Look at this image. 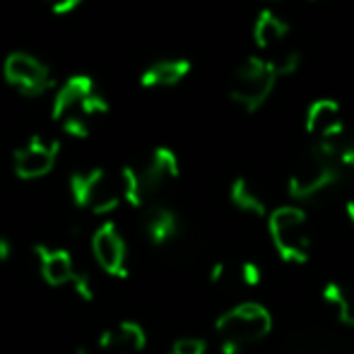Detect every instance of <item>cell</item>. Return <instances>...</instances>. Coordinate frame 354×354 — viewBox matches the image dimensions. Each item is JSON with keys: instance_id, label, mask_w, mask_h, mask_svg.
Listing matches in <instances>:
<instances>
[{"instance_id": "6da1fadb", "label": "cell", "mask_w": 354, "mask_h": 354, "mask_svg": "<svg viewBox=\"0 0 354 354\" xmlns=\"http://www.w3.org/2000/svg\"><path fill=\"white\" fill-rule=\"evenodd\" d=\"M71 196L75 205L94 214L111 212L118 205H142L133 167H121L116 171L84 169V171L73 174Z\"/></svg>"}, {"instance_id": "7a4b0ae2", "label": "cell", "mask_w": 354, "mask_h": 354, "mask_svg": "<svg viewBox=\"0 0 354 354\" xmlns=\"http://www.w3.org/2000/svg\"><path fill=\"white\" fill-rule=\"evenodd\" d=\"M53 118L68 136L84 138L94 116L109 111L104 92H99L89 75H71L53 94Z\"/></svg>"}, {"instance_id": "3957f363", "label": "cell", "mask_w": 354, "mask_h": 354, "mask_svg": "<svg viewBox=\"0 0 354 354\" xmlns=\"http://www.w3.org/2000/svg\"><path fill=\"white\" fill-rule=\"evenodd\" d=\"M272 330V316L263 304L243 301L224 311L214 323L222 354H239L258 345Z\"/></svg>"}, {"instance_id": "277c9868", "label": "cell", "mask_w": 354, "mask_h": 354, "mask_svg": "<svg viewBox=\"0 0 354 354\" xmlns=\"http://www.w3.org/2000/svg\"><path fill=\"white\" fill-rule=\"evenodd\" d=\"M342 176L345 174L335 164L330 149L323 142H316L292 167L287 178V191L294 201H313L321 193H326L328 188L340 183Z\"/></svg>"}, {"instance_id": "5b68a950", "label": "cell", "mask_w": 354, "mask_h": 354, "mask_svg": "<svg viewBox=\"0 0 354 354\" xmlns=\"http://www.w3.org/2000/svg\"><path fill=\"white\" fill-rule=\"evenodd\" d=\"M268 232H270V241L282 261L294 263V266L308 261L311 227H308V217L301 207L282 205L268 212Z\"/></svg>"}, {"instance_id": "8992f818", "label": "cell", "mask_w": 354, "mask_h": 354, "mask_svg": "<svg viewBox=\"0 0 354 354\" xmlns=\"http://www.w3.org/2000/svg\"><path fill=\"white\" fill-rule=\"evenodd\" d=\"M275 84L277 75L272 71L270 61L263 56H251L241 66H236V71L232 73L229 99L246 113H256L270 99Z\"/></svg>"}, {"instance_id": "52a82bcc", "label": "cell", "mask_w": 354, "mask_h": 354, "mask_svg": "<svg viewBox=\"0 0 354 354\" xmlns=\"http://www.w3.org/2000/svg\"><path fill=\"white\" fill-rule=\"evenodd\" d=\"M3 75L10 87L17 89L22 97H41L48 89L56 87L51 68H48L41 58L32 56V53H24V51H15L5 58Z\"/></svg>"}, {"instance_id": "ba28073f", "label": "cell", "mask_w": 354, "mask_h": 354, "mask_svg": "<svg viewBox=\"0 0 354 354\" xmlns=\"http://www.w3.org/2000/svg\"><path fill=\"white\" fill-rule=\"evenodd\" d=\"M133 171L142 203H147L178 178V157L169 147H154L138 167H133Z\"/></svg>"}, {"instance_id": "9c48e42d", "label": "cell", "mask_w": 354, "mask_h": 354, "mask_svg": "<svg viewBox=\"0 0 354 354\" xmlns=\"http://www.w3.org/2000/svg\"><path fill=\"white\" fill-rule=\"evenodd\" d=\"M58 152H61V142L56 138L29 136L27 140L15 149V157H12L15 174L19 178H27V181L46 176L56 167Z\"/></svg>"}, {"instance_id": "30bf717a", "label": "cell", "mask_w": 354, "mask_h": 354, "mask_svg": "<svg viewBox=\"0 0 354 354\" xmlns=\"http://www.w3.org/2000/svg\"><path fill=\"white\" fill-rule=\"evenodd\" d=\"M39 270H41L44 280L53 284V287H73L75 294H80V297H92L89 277L75 268L71 253L63 251V248H39Z\"/></svg>"}, {"instance_id": "8fae6325", "label": "cell", "mask_w": 354, "mask_h": 354, "mask_svg": "<svg viewBox=\"0 0 354 354\" xmlns=\"http://www.w3.org/2000/svg\"><path fill=\"white\" fill-rule=\"evenodd\" d=\"M304 128L316 142H330L337 140L345 128V118H342V106L335 99H316L308 104L306 116H304Z\"/></svg>"}, {"instance_id": "7c38bea8", "label": "cell", "mask_w": 354, "mask_h": 354, "mask_svg": "<svg viewBox=\"0 0 354 354\" xmlns=\"http://www.w3.org/2000/svg\"><path fill=\"white\" fill-rule=\"evenodd\" d=\"M145 347V333L138 323L123 321L94 337L80 354H138Z\"/></svg>"}, {"instance_id": "4fadbf2b", "label": "cell", "mask_w": 354, "mask_h": 354, "mask_svg": "<svg viewBox=\"0 0 354 354\" xmlns=\"http://www.w3.org/2000/svg\"><path fill=\"white\" fill-rule=\"evenodd\" d=\"M92 253L99 266H102V270H106L109 275H123V272H126L128 248H126V241H123L121 232L116 229V224L106 222L94 232Z\"/></svg>"}, {"instance_id": "5bb4252c", "label": "cell", "mask_w": 354, "mask_h": 354, "mask_svg": "<svg viewBox=\"0 0 354 354\" xmlns=\"http://www.w3.org/2000/svg\"><path fill=\"white\" fill-rule=\"evenodd\" d=\"M142 232L154 246H167L181 236V219L171 207L152 203L142 214Z\"/></svg>"}, {"instance_id": "9a60e30c", "label": "cell", "mask_w": 354, "mask_h": 354, "mask_svg": "<svg viewBox=\"0 0 354 354\" xmlns=\"http://www.w3.org/2000/svg\"><path fill=\"white\" fill-rule=\"evenodd\" d=\"M188 73H191L188 58H159L140 73V84L145 89H171L181 84Z\"/></svg>"}, {"instance_id": "2e32d148", "label": "cell", "mask_w": 354, "mask_h": 354, "mask_svg": "<svg viewBox=\"0 0 354 354\" xmlns=\"http://www.w3.org/2000/svg\"><path fill=\"white\" fill-rule=\"evenodd\" d=\"M289 39V22L282 17H277L272 10H263L256 17L253 24V41H256L258 51L263 53H277L287 46Z\"/></svg>"}, {"instance_id": "e0dca14e", "label": "cell", "mask_w": 354, "mask_h": 354, "mask_svg": "<svg viewBox=\"0 0 354 354\" xmlns=\"http://www.w3.org/2000/svg\"><path fill=\"white\" fill-rule=\"evenodd\" d=\"M229 201L243 214H253V217H268V203L263 198V193L253 186L248 178L239 176L229 186Z\"/></svg>"}, {"instance_id": "ac0fdd59", "label": "cell", "mask_w": 354, "mask_h": 354, "mask_svg": "<svg viewBox=\"0 0 354 354\" xmlns=\"http://www.w3.org/2000/svg\"><path fill=\"white\" fill-rule=\"evenodd\" d=\"M323 299L335 308L345 326H354V280L328 282L323 287Z\"/></svg>"}, {"instance_id": "d6986e66", "label": "cell", "mask_w": 354, "mask_h": 354, "mask_svg": "<svg viewBox=\"0 0 354 354\" xmlns=\"http://www.w3.org/2000/svg\"><path fill=\"white\" fill-rule=\"evenodd\" d=\"M268 61H270L272 71H275L277 80H280V77H292V75L301 68L304 58H301V51H297V48H292V46H284L282 51L268 56Z\"/></svg>"}, {"instance_id": "ffe728a7", "label": "cell", "mask_w": 354, "mask_h": 354, "mask_svg": "<svg viewBox=\"0 0 354 354\" xmlns=\"http://www.w3.org/2000/svg\"><path fill=\"white\" fill-rule=\"evenodd\" d=\"M207 345L201 337H178L171 345L169 354H205Z\"/></svg>"}, {"instance_id": "44dd1931", "label": "cell", "mask_w": 354, "mask_h": 354, "mask_svg": "<svg viewBox=\"0 0 354 354\" xmlns=\"http://www.w3.org/2000/svg\"><path fill=\"white\" fill-rule=\"evenodd\" d=\"M239 282H241L243 287H258V284L263 282L261 266H258V263H253V261L241 263V268H239Z\"/></svg>"}, {"instance_id": "7402d4cb", "label": "cell", "mask_w": 354, "mask_h": 354, "mask_svg": "<svg viewBox=\"0 0 354 354\" xmlns=\"http://www.w3.org/2000/svg\"><path fill=\"white\" fill-rule=\"evenodd\" d=\"M44 3H46V8L51 10V12L66 15V12H73L82 0H44Z\"/></svg>"}, {"instance_id": "603a6c76", "label": "cell", "mask_w": 354, "mask_h": 354, "mask_svg": "<svg viewBox=\"0 0 354 354\" xmlns=\"http://www.w3.org/2000/svg\"><path fill=\"white\" fill-rule=\"evenodd\" d=\"M229 277V266L227 263H214L210 270V282L212 284H222Z\"/></svg>"}, {"instance_id": "cb8c5ba5", "label": "cell", "mask_w": 354, "mask_h": 354, "mask_svg": "<svg viewBox=\"0 0 354 354\" xmlns=\"http://www.w3.org/2000/svg\"><path fill=\"white\" fill-rule=\"evenodd\" d=\"M345 217H347V222H350L352 229H354V198H350V201L345 203Z\"/></svg>"}, {"instance_id": "d4e9b609", "label": "cell", "mask_w": 354, "mask_h": 354, "mask_svg": "<svg viewBox=\"0 0 354 354\" xmlns=\"http://www.w3.org/2000/svg\"><path fill=\"white\" fill-rule=\"evenodd\" d=\"M8 256H10V243L5 241L3 236H0V263H3V261H5V258H8Z\"/></svg>"}, {"instance_id": "484cf974", "label": "cell", "mask_w": 354, "mask_h": 354, "mask_svg": "<svg viewBox=\"0 0 354 354\" xmlns=\"http://www.w3.org/2000/svg\"><path fill=\"white\" fill-rule=\"evenodd\" d=\"M311 3H318V0H311Z\"/></svg>"}]
</instances>
